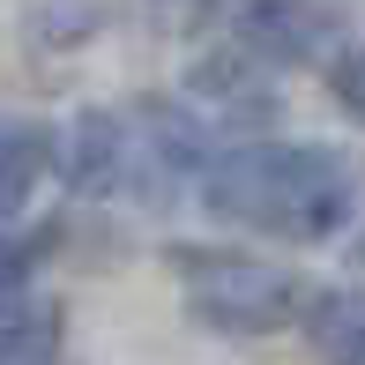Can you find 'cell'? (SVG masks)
<instances>
[{"label": "cell", "mask_w": 365, "mask_h": 365, "mask_svg": "<svg viewBox=\"0 0 365 365\" xmlns=\"http://www.w3.org/2000/svg\"><path fill=\"white\" fill-rule=\"evenodd\" d=\"M202 209L217 224L261 231L284 246H321L351 224L358 179L321 142H246L202 172Z\"/></svg>", "instance_id": "6da1fadb"}, {"label": "cell", "mask_w": 365, "mask_h": 365, "mask_svg": "<svg viewBox=\"0 0 365 365\" xmlns=\"http://www.w3.org/2000/svg\"><path fill=\"white\" fill-rule=\"evenodd\" d=\"M172 269H179V284H187L194 321L224 328V336H276V328L306 321V306H313V291L298 284L291 269H276V261H254V254L179 246Z\"/></svg>", "instance_id": "7a4b0ae2"}, {"label": "cell", "mask_w": 365, "mask_h": 365, "mask_svg": "<svg viewBox=\"0 0 365 365\" xmlns=\"http://www.w3.org/2000/svg\"><path fill=\"white\" fill-rule=\"evenodd\" d=\"M60 179L75 194H120L127 187V120L120 112H82L60 135Z\"/></svg>", "instance_id": "3957f363"}, {"label": "cell", "mask_w": 365, "mask_h": 365, "mask_svg": "<svg viewBox=\"0 0 365 365\" xmlns=\"http://www.w3.org/2000/svg\"><path fill=\"white\" fill-rule=\"evenodd\" d=\"M224 15L239 30V45L261 60H306L328 30V15H313L306 0H224Z\"/></svg>", "instance_id": "277c9868"}, {"label": "cell", "mask_w": 365, "mask_h": 365, "mask_svg": "<svg viewBox=\"0 0 365 365\" xmlns=\"http://www.w3.org/2000/svg\"><path fill=\"white\" fill-rule=\"evenodd\" d=\"M60 164V142L45 135V127L30 120H0V231L30 209V194H38V179Z\"/></svg>", "instance_id": "5b68a950"}, {"label": "cell", "mask_w": 365, "mask_h": 365, "mask_svg": "<svg viewBox=\"0 0 365 365\" xmlns=\"http://www.w3.org/2000/svg\"><path fill=\"white\" fill-rule=\"evenodd\" d=\"M306 343L321 365H365V298L358 291H313Z\"/></svg>", "instance_id": "8992f818"}, {"label": "cell", "mask_w": 365, "mask_h": 365, "mask_svg": "<svg viewBox=\"0 0 365 365\" xmlns=\"http://www.w3.org/2000/svg\"><path fill=\"white\" fill-rule=\"evenodd\" d=\"M68 313L60 306H8L0 313V365H60Z\"/></svg>", "instance_id": "52a82bcc"}, {"label": "cell", "mask_w": 365, "mask_h": 365, "mask_svg": "<svg viewBox=\"0 0 365 365\" xmlns=\"http://www.w3.org/2000/svg\"><path fill=\"white\" fill-rule=\"evenodd\" d=\"M38 254H45V239H8V231H0V313L23 298L30 269H38Z\"/></svg>", "instance_id": "ba28073f"}, {"label": "cell", "mask_w": 365, "mask_h": 365, "mask_svg": "<svg viewBox=\"0 0 365 365\" xmlns=\"http://www.w3.org/2000/svg\"><path fill=\"white\" fill-rule=\"evenodd\" d=\"M328 90H336V105L351 112V120L365 127V45H351V53L328 68Z\"/></svg>", "instance_id": "9c48e42d"}]
</instances>
